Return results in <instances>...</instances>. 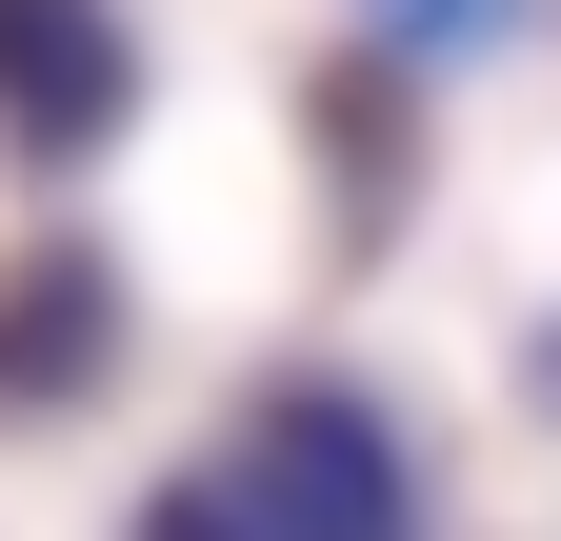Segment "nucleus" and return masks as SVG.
Instances as JSON below:
<instances>
[{
    "label": "nucleus",
    "instance_id": "5",
    "mask_svg": "<svg viewBox=\"0 0 561 541\" xmlns=\"http://www.w3.org/2000/svg\"><path fill=\"white\" fill-rule=\"evenodd\" d=\"M522 361H541V422H561V321H541V342H522Z\"/></svg>",
    "mask_w": 561,
    "mask_h": 541
},
{
    "label": "nucleus",
    "instance_id": "3",
    "mask_svg": "<svg viewBox=\"0 0 561 541\" xmlns=\"http://www.w3.org/2000/svg\"><path fill=\"white\" fill-rule=\"evenodd\" d=\"M101 342H121V281H101V261H21V281H0V401H81Z\"/></svg>",
    "mask_w": 561,
    "mask_h": 541
},
{
    "label": "nucleus",
    "instance_id": "4",
    "mask_svg": "<svg viewBox=\"0 0 561 541\" xmlns=\"http://www.w3.org/2000/svg\"><path fill=\"white\" fill-rule=\"evenodd\" d=\"M522 0H381V60H481Z\"/></svg>",
    "mask_w": 561,
    "mask_h": 541
},
{
    "label": "nucleus",
    "instance_id": "1",
    "mask_svg": "<svg viewBox=\"0 0 561 541\" xmlns=\"http://www.w3.org/2000/svg\"><path fill=\"white\" fill-rule=\"evenodd\" d=\"M161 521L181 541H241V521H321V541H381V521H421V461H401V422L362 381H261L221 441L161 482Z\"/></svg>",
    "mask_w": 561,
    "mask_h": 541
},
{
    "label": "nucleus",
    "instance_id": "2",
    "mask_svg": "<svg viewBox=\"0 0 561 541\" xmlns=\"http://www.w3.org/2000/svg\"><path fill=\"white\" fill-rule=\"evenodd\" d=\"M140 120V21L121 0H0V141L21 161H101Z\"/></svg>",
    "mask_w": 561,
    "mask_h": 541
}]
</instances>
